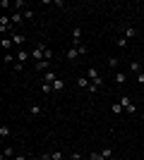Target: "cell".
Listing matches in <instances>:
<instances>
[{
  "instance_id": "6da1fadb",
  "label": "cell",
  "mask_w": 144,
  "mask_h": 160,
  "mask_svg": "<svg viewBox=\"0 0 144 160\" xmlns=\"http://www.w3.org/2000/svg\"><path fill=\"white\" fill-rule=\"evenodd\" d=\"M118 103L123 105V110H125L127 115H137V105L132 103V98H130V96H120V100H118Z\"/></svg>"
},
{
  "instance_id": "7a4b0ae2",
  "label": "cell",
  "mask_w": 144,
  "mask_h": 160,
  "mask_svg": "<svg viewBox=\"0 0 144 160\" xmlns=\"http://www.w3.org/2000/svg\"><path fill=\"white\" fill-rule=\"evenodd\" d=\"M87 77H89V81H91V84H94V86H99V88H101L103 79H101V77H99V72H96L94 67H89V69H87Z\"/></svg>"
},
{
  "instance_id": "3957f363",
  "label": "cell",
  "mask_w": 144,
  "mask_h": 160,
  "mask_svg": "<svg viewBox=\"0 0 144 160\" xmlns=\"http://www.w3.org/2000/svg\"><path fill=\"white\" fill-rule=\"evenodd\" d=\"M77 86H79V88H84V91H89V88H91L89 77H87V74H79V77H77Z\"/></svg>"
},
{
  "instance_id": "277c9868",
  "label": "cell",
  "mask_w": 144,
  "mask_h": 160,
  "mask_svg": "<svg viewBox=\"0 0 144 160\" xmlns=\"http://www.w3.org/2000/svg\"><path fill=\"white\" fill-rule=\"evenodd\" d=\"M72 46H82V27H75L72 31Z\"/></svg>"
},
{
  "instance_id": "5b68a950",
  "label": "cell",
  "mask_w": 144,
  "mask_h": 160,
  "mask_svg": "<svg viewBox=\"0 0 144 160\" xmlns=\"http://www.w3.org/2000/svg\"><path fill=\"white\" fill-rule=\"evenodd\" d=\"M10 38H12V43L14 46H22V43H24V33H19V31H10Z\"/></svg>"
},
{
  "instance_id": "8992f818",
  "label": "cell",
  "mask_w": 144,
  "mask_h": 160,
  "mask_svg": "<svg viewBox=\"0 0 144 160\" xmlns=\"http://www.w3.org/2000/svg\"><path fill=\"white\" fill-rule=\"evenodd\" d=\"M123 36H125L127 41H130V38H135V36H137V29H135V27H130V24H125V27H123Z\"/></svg>"
},
{
  "instance_id": "52a82bcc",
  "label": "cell",
  "mask_w": 144,
  "mask_h": 160,
  "mask_svg": "<svg viewBox=\"0 0 144 160\" xmlns=\"http://www.w3.org/2000/svg\"><path fill=\"white\" fill-rule=\"evenodd\" d=\"M65 58H67L70 62H75L77 58H79V50H77V46H70V48H67V53H65Z\"/></svg>"
},
{
  "instance_id": "ba28073f",
  "label": "cell",
  "mask_w": 144,
  "mask_h": 160,
  "mask_svg": "<svg viewBox=\"0 0 144 160\" xmlns=\"http://www.w3.org/2000/svg\"><path fill=\"white\" fill-rule=\"evenodd\" d=\"M34 69H36V72H48V69H51V62L41 60V62H36V65H34Z\"/></svg>"
},
{
  "instance_id": "9c48e42d",
  "label": "cell",
  "mask_w": 144,
  "mask_h": 160,
  "mask_svg": "<svg viewBox=\"0 0 144 160\" xmlns=\"http://www.w3.org/2000/svg\"><path fill=\"white\" fill-rule=\"evenodd\" d=\"M55 79H58V77H55V72H53V69H48V72H43V84H53Z\"/></svg>"
},
{
  "instance_id": "30bf717a",
  "label": "cell",
  "mask_w": 144,
  "mask_h": 160,
  "mask_svg": "<svg viewBox=\"0 0 144 160\" xmlns=\"http://www.w3.org/2000/svg\"><path fill=\"white\" fill-rule=\"evenodd\" d=\"M10 17H12V27H14V29L19 27V24H22V19H24V14H22V12H12Z\"/></svg>"
},
{
  "instance_id": "8fae6325",
  "label": "cell",
  "mask_w": 144,
  "mask_h": 160,
  "mask_svg": "<svg viewBox=\"0 0 144 160\" xmlns=\"http://www.w3.org/2000/svg\"><path fill=\"white\" fill-rule=\"evenodd\" d=\"M113 79H115V84H125V81H127V72H123V69H118Z\"/></svg>"
},
{
  "instance_id": "7c38bea8",
  "label": "cell",
  "mask_w": 144,
  "mask_h": 160,
  "mask_svg": "<svg viewBox=\"0 0 144 160\" xmlns=\"http://www.w3.org/2000/svg\"><path fill=\"white\" fill-rule=\"evenodd\" d=\"M41 112H43L41 105H36V103H31V105H29V115H31V117H36V115H41Z\"/></svg>"
},
{
  "instance_id": "4fadbf2b",
  "label": "cell",
  "mask_w": 144,
  "mask_h": 160,
  "mask_svg": "<svg viewBox=\"0 0 144 160\" xmlns=\"http://www.w3.org/2000/svg\"><path fill=\"white\" fill-rule=\"evenodd\" d=\"M0 46L5 48V50H10V48H12L14 43H12V38H10V36H3V38H0Z\"/></svg>"
},
{
  "instance_id": "5bb4252c",
  "label": "cell",
  "mask_w": 144,
  "mask_h": 160,
  "mask_svg": "<svg viewBox=\"0 0 144 160\" xmlns=\"http://www.w3.org/2000/svg\"><path fill=\"white\" fill-rule=\"evenodd\" d=\"M29 58H31V53H27V50H19V53H17V62H27Z\"/></svg>"
},
{
  "instance_id": "9a60e30c",
  "label": "cell",
  "mask_w": 144,
  "mask_h": 160,
  "mask_svg": "<svg viewBox=\"0 0 144 160\" xmlns=\"http://www.w3.org/2000/svg\"><path fill=\"white\" fill-rule=\"evenodd\" d=\"M5 158H10V160L14 158V148L12 146H5V151H3V160H5Z\"/></svg>"
},
{
  "instance_id": "2e32d148",
  "label": "cell",
  "mask_w": 144,
  "mask_h": 160,
  "mask_svg": "<svg viewBox=\"0 0 144 160\" xmlns=\"http://www.w3.org/2000/svg\"><path fill=\"white\" fill-rule=\"evenodd\" d=\"M41 91H43V96H51L53 93V84H43L41 81Z\"/></svg>"
},
{
  "instance_id": "e0dca14e",
  "label": "cell",
  "mask_w": 144,
  "mask_h": 160,
  "mask_svg": "<svg viewBox=\"0 0 144 160\" xmlns=\"http://www.w3.org/2000/svg\"><path fill=\"white\" fill-rule=\"evenodd\" d=\"M118 65H120V62H118V58H115V55H110V58H108V67L118 72Z\"/></svg>"
},
{
  "instance_id": "ac0fdd59",
  "label": "cell",
  "mask_w": 144,
  "mask_h": 160,
  "mask_svg": "<svg viewBox=\"0 0 144 160\" xmlns=\"http://www.w3.org/2000/svg\"><path fill=\"white\" fill-rule=\"evenodd\" d=\"M130 72L132 74H139V72H142V65H139V62H130Z\"/></svg>"
},
{
  "instance_id": "d6986e66",
  "label": "cell",
  "mask_w": 144,
  "mask_h": 160,
  "mask_svg": "<svg viewBox=\"0 0 144 160\" xmlns=\"http://www.w3.org/2000/svg\"><path fill=\"white\" fill-rule=\"evenodd\" d=\"M110 112H113V115H120V112H123V105H120V103H113V105H110Z\"/></svg>"
},
{
  "instance_id": "ffe728a7",
  "label": "cell",
  "mask_w": 144,
  "mask_h": 160,
  "mask_svg": "<svg viewBox=\"0 0 144 160\" xmlns=\"http://www.w3.org/2000/svg\"><path fill=\"white\" fill-rule=\"evenodd\" d=\"M10 127H7V124H3V127H0V136H3V139H7V136H10Z\"/></svg>"
},
{
  "instance_id": "44dd1931",
  "label": "cell",
  "mask_w": 144,
  "mask_h": 160,
  "mask_svg": "<svg viewBox=\"0 0 144 160\" xmlns=\"http://www.w3.org/2000/svg\"><path fill=\"white\" fill-rule=\"evenodd\" d=\"M62 88H65L62 79H55V81H53V91H62Z\"/></svg>"
},
{
  "instance_id": "7402d4cb",
  "label": "cell",
  "mask_w": 144,
  "mask_h": 160,
  "mask_svg": "<svg viewBox=\"0 0 144 160\" xmlns=\"http://www.w3.org/2000/svg\"><path fill=\"white\" fill-rule=\"evenodd\" d=\"M101 158H103V160L113 158V151H110V148H103V151H101Z\"/></svg>"
},
{
  "instance_id": "603a6c76",
  "label": "cell",
  "mask_w": 144,
  "mask_h": 160,
  "mask_svg": "<svg viewBox=\"0 0 144 160\" xmlns=\"http://www.w3.org/2000/svg\"><path fill=\"white\" fill-rule=\"evenodd\" d=\"M115 46L125 48V46H127V38H125V36H118V38H115Z\"/></svg>"
},
{
  "instance_id": "cb8c5ba5",
  "label": "cell",
  "mask_w": 144,
  "mask_h": 160,
  "mask_svg": "<svg viewBox=\"0 0 144 160\" xmlns=\"http://www.w3.org/2000/svg\"><path fill=\"white\" fill-rule=\"evenodd\" d=\"M22 14H24V19H29V22L34 19V10H29V7H27V10H24Z\"/></svg>"
},
{
  "instance_id": "d4e9b609",
  "label": "cell",
  "mask_w": 144,
  "mask_h": 160,
  "mask_svg": "<svg viewBox=\"0 0 144 160\" xmlns=\"http://www.w3.org/2000/svg\"><path fill=\"white\" fill-rule=\"evenodd\" d=\"M51 160H65V158H62L60 151H53V153H51Z\"/></svg>"
},
{
  "instance_id": "484cf974",
  "label": "cell",
  "mask_w": 144,
  "mask_h": 160,
  "mask_svg": "<svg viewBox=\"0 0 144 160\" xmlns=\"http://www.w3.org/2000/svg\"><path fill=\"white\" fill-rule=\"evenodd\" d=\"M43 60H48V62L53 60V50H51V48H46V53H43Z\"/></svg>"
},
{
  "instance_id": "4316f807",
  "label": "cell",
  "mask_w": 144,
  "mask_h": 160,
  "mask_svg": "<svg viewBox=\"0 0 144 160\" xmlns=\"http://www.w3.org/2000/svg\"><path fill=\"white\" fill-rule=\"evenodd\" d=\"M89 158H91V160H103V158H101V153H96V151H91Z\"/></svg>"
},
{
  "instance_id": "83f0119b",
  "label": "cell",
  "mask_w": 144,
  "mask_h": 160,
  "mask_svg": "<svg viewBox=\"0 0 144 160\" xmlns=\"http://www.w3.org/2000/svg\"><path fill=\"white\" fill-rule=\"evenodd\" d=\"M137 84H144V69H142V72L137 74Z\"/></svg>"
},
{
  "instance_id": "f1b7e54d",
  "label": "cell",
  "mask_w": 144,
  "mask_h": 160,
  "mask_svg": "<svg viewBox=\"0 0 144 160\" xmlns=\"http://www.w3.org/2000/svg\"><path fill=\"white\" fill-rule=\"evenodd\" d=\"M27 160H41V158H36V155H27Z\"/></svg>"
},
{
  "instance_id": "f546056e",
  "label": "cell",
  "mask_w": 144,
  "mask_h": 160,
  "mask_svg": "<svg viewBox=\"0 0 144 160\" xmlns=\"http://www.w3.org/2000/svg\"><path fill=\"white\" fill-rule=\"evenodd\" d=\"M142 120H144V110H142Z\"/></svg>"
},
{
  "instance_id": "4dcf8cb0",
  "label": "cell",
  "mask_w": 144,
  "mask_h": 160,
  "mask_svg": "<svg viewBox=\"0 0 144 160\" xmlns=\"http://www.w3.org/2000/svg\"><path fill=\"white\" fill-rule=\"evenodd\" d=\"M108 160H115V158H108Z\"/></svg>"
}]
</instances>
